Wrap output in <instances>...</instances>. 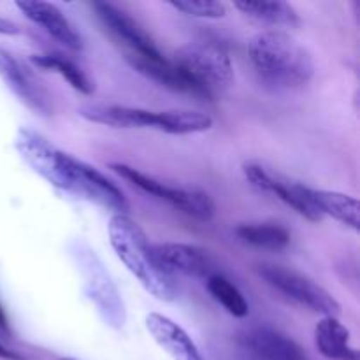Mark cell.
<instances>
[{"label": "cell", "instance_id": "1", "mask_svg": "<svg viewBox=\"0 0 360 360\" xmlns=\"http://www.w3.org/2000/svg\"><path fill=\"white\" fill-rule=\"evenodd\" d=\"M16 150L35 174L60 192L97 204L115 214H129V200L111 179L86 162L56 148L35 130L20 129Z\"/></svg>", "mask_w": 360, "mask_h": 360}, {"label": "cell", "instance_id": "2", "mask_svg": "<svg viewBox=\"0 0 360 360\" xmlns=\"http://www.w3.org/2000/svg\"><path fill=\"white\" fill-rule=\"evenodd\" d=\"M248 56L257 76L278 90H295L315 74L311 53L292 35L280 30L260 32L250 41Z\"/></svg>", "mask_w": 360, "mask_h": 360}, {"label": "cell", "instance_id": "3", "mask_svg": "<svg viewBox=\"0 0 360 360\" xmlns=\"http://www.w3.org/2000/svg\"><path fill=\"white\" fill-rule=\"evenodd\" d=\"M109 241L116 257L137 278L143 288L158 301L171 302L178 297L174 276L167 273L157 260L153 245L146 232L129 214H112L108 225Z\"/></svg>", "mask_w": 360, "mask_h": 360}, {"label": "cell", "instance_id": "4", "mask_svg": "<svg viewBox=\"0 0 360 360\" xmlns=\"http://www.w3.org/2000/svg\"><path fill=\"white\" fill-rule=\"evenodd\" d=\"M174 65L192 86L193 95L207 101L221 97L234 81L231 56L213 42H192L174 55Z\"/></svg>", "mask_w": 360, "mask_h": 360}, {"label": "cell", "instance_id": "5", "mask_svg": "<svg viewBox=\"0 0 360 360\" xmlns=\"http://www.w3.org/2000/svg\"><path fill=\"white\" fill-rule=\"evenodd\" d=\"M259 274L271 287L301 304L302 308H308L309 311L320 313L323 316H334V319L340 316L341 304L336 297H333V294H329L322 285L313 281L306 274L274 264L260 266Z\"/></svg>", "mask_w": 360, "mask_h": 360}, {"label": "cell", "instance_id": "6", "mask_svg": "<svg viewBox=\"0 0 360 360\" xmlns=\"http://www.w3.org/2000/svg\"><path fill=\"white\" fill-rule=\"evenodd\" d=\"M111 169L123 179L132 183L144 193L157 197V199L165 200L176 210L183 211L188 217L197 218V220H211L214 217V202L206 192L193 188H176V186H167L165 183L137 171L125 164H111Z\"/></svg>", "mask_w": 360, "mask_h": 360}, {"label": "cell", "instance_id": "7", "mask_svg": "<svg viewBox=\"0 0 360 360\" xmlns=\"http://www.w3.org/2000/svg\"><path fill=\"white\" fill-rule=\"evenodd\" d=\"M76 253L81 269H83V276L86 280L84 285H86V292L91 302L97 306L98 313L104 316L109 326L116 327V329L123 327V323H125L123 301L120 299L118 290L104 271L101 260L95 257V252L84 248V246H79Z\"/></svg>", "mask_w": 360, "mask_h": 360}, {"label": "cell", "instance_id": "8", "mask_svg": "<svg viewBox=\"0 0 360 360\" xmlns=\"http://www.w3.org/2000/svg\"><path fill=\"white\" fill-rule=\"evenodd\" d=\"M246 179L255 186L257 190L266 193H273L278 199L283 200L287 206L297 211L301 217H304L309 221H322V214L316 210L315 202H313V195L309 186L301 185L297 181L285 178V176L276 174V172L269 171L264 165L259 164H246L243 167Z\"/></svg>", "mask_w": 360, "mask_h": 360}, {"label": "cell", "instance_id": "9", "mask_svg": "<svg viewBox=\"0 0 360 360\" xmlns=\"http://www.w3.org/2000/svg\"><path fill=\"white\" fill-rule=\"evenodd\" d=\"M0 79L23 102L30 111L39 116L53 115L51 95L42 81L20 62L13 53L0 48Z\"/></svg>", "mask_w": 360, "mask_h": 360}, {"label": "cell", "instance_id": "10", "mask_svg": "<svg viewBox=\"0 0 360 360\" xmlns=\"http://www.w3.org/2000/svg\"><path fill=\"white\" fill-rule=\"evenodd\" d=\"M97 13L101 23L111 32L116 41L122 42L125 48V55H158V48L153 39L148 35V32L137 23L134 18H130L125 11L118 9L116 6L108 2H95L91 6Z\"/></svg>", "mask_w": 360, "mask_h": 360}, {"label": "cell", "instance_id": "11", "mask_svg": "<svg viewBox=\"0 0 360 360\" xmlns=\"http://www.w3.org/2000/svg\"><path fill=\"white\" fill-rule=\"evenodd\" d=\"M153 252L160 266L171 276L183 274L188 278L207 280L214 274V262L206 250L185 243H158Z\"/></svg>", "mask_w": 360, "mask_h": 360}, {"label": "cell", "instance_id": "12", "mask_svg": "<svg viewBox=\"0 0 360 360\" xmlns=\"http://www.w3.org/2000/svg\"><path fill=\"white\" fill-rule=\"evenodd\" d=\"M16 7L32 23L44 28L53 39L62 42L65 48L72 49V51L83 49V39H81L79 32L74 28V25L63 16V13L56 6L39 2V0H18Z\"/></svg>", "mask_w": 360, "mask_h": 360}, {"label": "cell", "instance_id": "13", "mask_svg": "<svg viewBox=\"0 0 360 360\" xmlns=\"http://www.w3.org/2000/svg\"><path fill=\"white\" fill-rule=\"evenodd\" d=\"M241 345L257 360H309L294 340L269 327L246 330L241 336Z\"/></svg>", "mask_w": 360, "mask_h": 360}, {"label": "cell", "instance_id": "14", "mask_svg": "<svg viewBox=\"0 0 360 360\" xmlns=\"http://www.w3.org/2000/svg\"><path fill=\"white\" fill-rule=\"evenodd\" d=\"M146 329L155 343L172 360H204L192 338L167 316L150 313L146 316Z\"/></svg>", "mask_w": 360, "mask_h": 360}, {"label": "cell", "instance_id": "15", "mask_svg": "<svg viewBox=\"0 0 360 360\" xmlns=\"http://www.w3.org/2000/svg\"><path fill=\"white\" fill-rule=\"evenodd\" d=\"M79 116L86 122L112 129H155L157 130V111L116 104H91L79 109Z\"/></svg>", "mask_w": 360, "mask_h": 360}, {"label": "cell", "instance_id": "16", "mask_svg": "<svg viewBox=\"0 0 360 360\" xmlns=\"http://www.w3.org/2000/svg\"><path fill=\"white\" fill-rule=\"evenodd\" d=\"M125 58L137 72L143 74L148 79L155 81V83L162 84L172 91L193 95L192 86L181 74V70L174 65L172 60L164 58L162 53H158V55H136V53H132V55H127Z\"/></svg>", "mask_w": 360, "mask_h": 360}, {"label": "cell", "instance_id": "17", "mask_svg": "<svg viewBox=\"0 0 360 360\" xmlns=\"http://www.w3.org/2000/svg\"><path fill=\"white\" fill-rule=\"evenodd\" d=\"M315 343L329 360H359V352L350 343V330L334 316H323L315 329Z\"/></svg>", "mask_w": 360, "mask_h": 360}, {"label": "cell", "instance_id": "18", "mask_svg": "<svg viewBox=\"0 0 360 360\" xmlns=\"http://www.w3.org/2000/svg\"><path fill=\"white\" fill-rule=\"evenodd\" d=\"M313 202L322 217H330L347 227L359 231L360 229V210L357 199L341 192L329 190H311Z\"/></svg>", "mask_w": 360, "mask_h": 360}, {"label": "cell", "instance_id": "19", "mask_svg": "<svg viewBox=\"0 0 360 360\" xmlns=\"http://www.w3.org/2000/svg\"><path fill=\"white\" fill-rule=\"evenodd\" d=\"M234 7L246 16L273 25V27L294 28L301 23L297 11L287 2H248L245 0V2H236Z\"/></svg>", "mask_w": 360, "mask_h": 360}, {"label": "cell", "instance_id": "20", "mask_svg": "<svg viewBox=\"0 0 360 360\" xmlns=\"http://www.w3.org/2000/svg\"><path fill=\"white\" fill-rule=\"evenodd\" d=\"M243 243L262 250H283L290 245V232L274 224H245L236 229Z\"/></svg>", "mask_w": 360, "mask_h": 360}, {"label": "cell", "instance_id": "21", "mask_svg": "<svg viewBox=\"0 0 360 360\" xmlns=\"http://www.w3.org/2000/svg\"><path fill=\"white\" fill-rule=\"evenodd\" d=\"M213 127V118L197 111H160L157 115V130L174 136L206 132Z\"/></svg>", "mask_w": 360, "mask_h": 360}, {"label": "cell", "instance_id": "22", "mask_svg": "<svg viewBox=\"0 0 360 360\" xmlns=\"http://www.w3.org/2000/svg\"><path fill=\"white\" fill-rule=\"evenodd\" d=\"M32 62L37 67H41V69L58 72L74 90L81 91V94L90 95L91 91H94V84L88 79L86 74H84L76 63L70 62L69 58H65V56L55 55V53H46V55H34L32 56Z\"/></svg>", "mask_w": 360, "mask_h": 360}, {"label": "cell", "instance_id": "23", "mask_svg": "<svg viewBox=\"0 0 360 360\" xmlns=\"http://www.w3.org/2000/svg\"><path fill=\"white\" fill-rule=\"evenodd\" d=\"M207 290L213 295V299L217 302H220L232 316L236 319H245L250 313V306L246 302L245 295L239 292V288L236 285H232L221 274L214 273L213 276L207 278Z\"/></svg>", "mask_w": 360, "mask_h": 360}, {"label": "cell", "instance_id": "24", "mask_svg": "<svg viewBox=\"0 0 360 360\" xmlns=\"http://www.w3.org/2000/svg\"><path fill=\"white\" fill-rule=\"evenodd\" d=\"M179 13L193 18H206V20H220L227 14V6L214 0H176L169 2Z\"/></svg>", "mask_w": 360, "mask_h": 360}, {"label": "cell", "instance_id": "25", "mask_svg": "<svg viewBox=\"0 0 360 360\" xmlns=\"http://www.w3.org/2000/svg\"><path fill=\"white\" fill-rule=\"evenodd\" d=\"M21 27L14 21L0 18V35H21Z\"/></svg>", "mask_w": 360, "mask_h": 360}, {"label": "cell", "instance_id": "26", "mask_svg": "<svg viewBox=\"0 0 360 360\" xmlns=\"http://www.w3.org/2000/svg\"><path fill=\"white\" fill-rule=\"evenodd\" d=\"M0 359H4V360H25L20 354H16V352L6 348L2 343H0Z\"/></svg>", "mask_w": 360, "mask_h": 360}, {"label": "cell", "instance_id": "27", "mask_svg": "<svg viewBox=\"0 0 360 360\" xmlns=\"http://www.w3.org/2000/svg\"><path fill=\"white\" fill-rule=\"evenodd\" d=\"M7 326H9V320H7L6 309H4V306L0 304V329L7 330Z\"/></svg>", "mask_w": 360, "mask_h": 360}, {"label": "cell", "instance_id": "28", "mask_svg": "<svg viewBox=\"0 0 360 360\" xmlns=\"http://www.w3.org/2000/svg\"><path fill=\"white\" fill-rule=\"evenodd\" d=\"M60 360H72V359H60Z\"/></svg>", "mask_w": 360, "mask_h": 360}]
</instances>
